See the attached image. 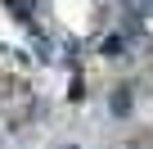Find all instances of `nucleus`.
Instances as JSON below:
<instances>
[{"mask_svg":"<svg viewBox=\"0 0 153 149\" xmlns=\"http://www.w3.org/2000/svg\"><path fill=\"white\" fill-rule=\"evenodd\" d=\"M104 54H122V36H108L104 41Z\"/></svg>","mask_w":153,"mask_h":149,"instance_id":"obj_1","label":"nucleus"}]
</instances>
